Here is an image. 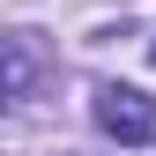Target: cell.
Wrapping results in <instances>:
<instances>
[{"label":"cell","mask_w":156,"mask_h":156,"mask_svg":"<svg viewBox=\"0 0 156 156\" xmlns=\"http://www.w3.org/2000/svg\"><path fill=\"white\" fill-rule=\"evenodd\" d=\"M45 89V45L37 37H0V112H15V104H30V97Z\"/></svg>","instance_id":"7a4b0ae2"},{"label":"cell","mask_w":156,"mask_h":156,"mask_svg":"<svg viewBox=\"0 0 156 156\" xmlns=\"http://www.w3.org/2000/svg\"><path fill=\"white\" fill-rule=\"evenodd\" d=\"M89 112H97V126L112 141H156V97L134 89V82H97Z\"/></svg>","instance_id":"6da1fadb"}]
</instances>
